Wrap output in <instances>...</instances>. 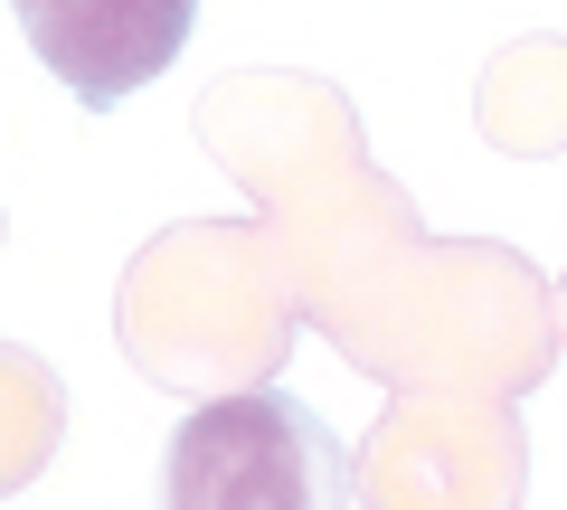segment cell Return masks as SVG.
Here are the masks:
<instances>
[{"label":"cell","instance_id":"obj_1","mask_svg":"<svg viewBox=\"0 0 567 510\" xmlns=\"http://www.w3.org/2000/svg\"><path fill=\"white\" fill-rule=\"evenodd\" d=\"M162 510H350V454L293 388H237L171 426Z\"/></svg>","mask_w":567,"mask_h":510},{"label":"cell","instance_id":"obj_2","mask_svg":"<svg viewBox=\"0 0 567 510\" xmlns=\"http://www.w3.org/2000/svg\"><path fill=\"white\" fill-rule=\"evenodd\" d=\"M20 39L85 114H114L162 76L199 29V0H10Z\"/></svg>","mask_w":567,"mask_h":510}]
</instances>
